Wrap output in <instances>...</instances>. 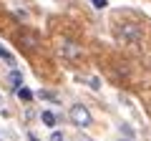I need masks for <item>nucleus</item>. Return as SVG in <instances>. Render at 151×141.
<instances>
[{"label": "nucleus", "instance_id": "f257e3e1", "mask_svg": "<svg viewBox=\"0 0 151 141\" xmlns=\"http://www.w3.org/2000/svg\"><path fill=\"white\" fill-rule=\"evenodd\" d=\"M116 38L124 40V43H139V40L144 38V30H141L136 23H121V25L116 28Z\"/></svg>", "mask_w": 151, "mask_h": 141}, {"label": "nucleus", "instance_id": "f03ea898", "mask_svg": "<svg viewBox=\"0 0 151 141\" xmlns=\"http://www.w3.org/2000/svg\"><path fill=\"white\" fill-rule=\"evenodd\" d=\"M60 55L65 60H78L83 55V48L78 43H73V40H60Z\"/></svg>", "mask_w": 151, "mask_h": 141}, {"label": "nucleus", "instance_id": "7ed1b4c3", "mask_svg": "<svg viewBox=\"0 0 151 141\" xmlns=\"http://www.w3.org/2000/svg\"><path fill=\"white\" fill-rule=\"evenodd\" d=\"M70 121H73L76 126H88L91 124V114H88L86 106L76 103V106H70Z\"/></svg>", "mask_w": 151, "mask_h": 141}, {"label": "nucleus", "instance_id": "20e7f679", "mask_svg": "<svg viewBox=\"0 0 151 141\" xmlns=\"http://www.w3.org/2000/svg\"><path fill=\"white\" fill-rule=\"evenodd\" d=\"M18 45L25 48V50H35L38 48V35H35V33H30V30H23L20 35H18Z\"/></svg>", "mask_w": 151, "mask_h": 141}, {"label": "nucleus", "instance_id": "39448f33", "mask_svg": "<svg viewBox=\"0 0 151 141\" xmlns=\"http://www.w3.org/2000/svg\"><path fill=\"white\" fill-rule=\"evenodd\" d=\"M8 81H10V86H13V88H20V86H23V73H20V70H13Z\"/></svg>", "mask_w": 151, "mask_h": 141}, {"label": "nucleus", "instance_id": "423d86ee", "mask_svg": "<svg viewBox=\"0 0 151 141\" xmlns=\"http://www.w3.org/2000/svg\"><path fill=\"white\" fill-rule=\"evenodd\" d=\"M15 93H18V98H20V101H33V91H30V88H25V86L15 88Z\"/></svg>", "mask_w": 151, "mask_h": 141}, {"label": "nucleus", "instance_id": "0eeeda50", "mask_svg": "<svg viewBox=\"0 0 151 141\" xmlns=\"http://www.w3.org/2000/svg\"><path fill=\"white\" fill-rule=\"evenodd\" d=\"M40 121H43L45 126H55V114L53 111H43V114H40Z\"/></svg>", "mask_w": 151, "mask_h": 141}, {"label": "nucleus", "instance_id": "6e6552de", "mask_svg": "<svg viewBox=\"0 0 151 141\" xmlns=\"http://www.w3.org/2000/svg\"><path fill=\"white\" fill-rule=\"evenodd\" d=\"M0 58L5 60V63H10V65H13V63H15V60H13V55H10V53H8V50H5V48H0Z\"/></svg>", "mask_w": 151, "mask_h": 141}, {"label": "nucleus", "instance_id": "1a4fd4ad", "mask_svg": "<svg viewBox=\"0 0 151 141\" xmlns=\"http://www.w3.org/2000/svg\"><path fill=\"white\" fill-rule=\"evenodd\" d=\"M106 5H108V0H93V8H96V10H103Z\"/></svg>", "mask_w": 151, "mask_h": 141}, {"label": "nucleus", "instance_id": "9d476101", "mask_svg": "<svg viewBox=\"0 0 151 141\" xmlns=\"http://www.w3.org/2000/svg\"><path fill=\"white\" fill-rule=\"evenodd\" d=\"M50 141H63V134H60V131H53V134H50Z\"/></svg>", "mask_w": 151, "mask_h": 141}]
</instances>
